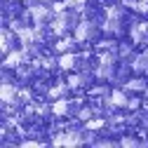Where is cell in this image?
I'll list each match as a JSON object with an SVG mask.
<instances>
[{"label": "cell", "mask_w": 148, "mask_h": 148, "mask_svg": "<svg viewBox=\"0 0 148 148\" xmlns=\"http://www.w3.org/2000/svg\"><path fill=\"white\" fill-rule=\"evenodd\" d=\"M87 139L80 134V132H73V129H68V132H61V134H57L52 139V143L54 146H80V143H85Z\"/></svg>", "instance_id": "cell-1"}, {"label": "cell", "mask_w": 148, "mask_h": 148, "mask_svg": "<svg viewBox=\"0 0 148 148\" xmlns=\"http://www.w3.org/2000/svg\"><path fill=\"white\" fill-rule=\"evenodd\" d=\"M16 97H19V89L10 82H3V103H14Z\"/></svg>", "instance_id": "cell-2"}, {"label": "cell", "mask_w": 148, "mask_h": 148, "mask_svg": "<svg viewBox=\"0 0 148 148\" xmlns=\"http://www.w3.org/2000/svg\"><path fill=\"white\" fill-rule=\"evenodd\" d=\"M57 64H59V68H73V66H78V57L75 54H64Z\"/></svg>", "instance_id": "cell-3"}, {"label": "cell", "mask_w": 148, "mask_h": 148, "mask_svg": "<svg viewBox=\"0 0 148 148\" xmlns=\"http://www.w3.org/2000/svg\"><path fill=\"white\" fill-rule=\"evenodd\" d=\"M113 106H129V97H125L122 92H113L110 94V99H108Z\"/></svg>", "instance_id": "cell-4"}, {"label": "cell", "mask_w": 148, "mask_h": 148, "mask_svg": "<svg viewBox=\"0 0 148 148\" xmlns=\"http://www.w3.org/2000/svg\"><path fill=\"white\" fill-rule=\"evenodd\" d=\"M12 38H14V35H12V33L5 28V31H3V52H5V54H10V47H12Z\"/></svg>", "instance_id": "cell-5"}]
</instances>
